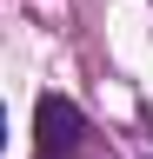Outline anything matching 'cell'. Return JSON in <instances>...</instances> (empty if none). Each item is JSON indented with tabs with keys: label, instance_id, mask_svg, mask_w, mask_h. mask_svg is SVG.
<instances>
[{
	"label": "cell",
	"instance_id": "1",
	"mask_svg": "<svg viewBox=\"0 0 153 159\" xmlns=\"http://www.w3.org/2000/svg\"><path fill=\"white\" fill-rule=\"evenodd\" d=\"M33 126H40V159H67L73 146H80V106H73V99H60V93L40 99Z\"/></svg>",
	"mask_w": 153,
	"mask_h": 159
}]
</instances>
